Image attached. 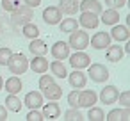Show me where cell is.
I'll list each match as a JSON object with an SVG mask.
<instances>
[{"label":"cell","instance_id":"277c9868","mask_svg":"<svg viewBox=\"0 0 130 121\" xmlns=\"http://www.w3.org/2000/svg\"><path fill=\"white\" fill-rule=\"evenodd\" d=\"M89 68V78L93 80V82H96V84H103V82H107L109 80V70L103 66V64H98V62H94V64H89L87 66Z\"/></svg>","mask_w":130,"mask_h":121},{"label":"cell","instance_id":"8992f818","mask_svg":"<svg viewBox=\"0 0 130 121\" xmlns=\"http://www.w3.org/2000/svg\"><path fill=\"white\" fill-rule=\"evenodd\" d=\"M118 96H119V89L116 85H105L100 93V101L103 105H112L118 101Z\"/></svg>","mask_w":130,"mask_h":121},{"label":"cell","instance_id":"7c38bea8","mask_svg":"<svg viewBox=\"0 0 130 121\" xmlns=\"http://www.w3.org/2000/svg\"><path fill=\"white\" fill-rule=\"evenodd\" d=\"M52 55H54V59H59V61L68 59V55H70V45L66 41H55L54 46H52Z\"/></svg>","mask_w":130,"mask_h":121},{"label":"cell","instance_id":"603a6c76","mask_svg":"<svg viewBox=\"0 0 130 121\" xmlns=\"http://www.w3.org/2000/svg\"><path fill=\"white\" fill-rule=\"evenodd\" d=\"M4 87H6V91H7L9 94H18V93L22 91L23 84H22V80H20L18 77H9V78L4 82Z\"/></svg>","mask_w":130,"mask_h":121},{"label":"cell","instance_id":"8d00e7d4","mask_svg":"<svg viewBox=\"0 0 130 121\" xmlns=\"http://www.w3.org/2000/svg\"><path fill=\"white\" fill-rule=\"evenodd\" d=\"M118 101L121 103V107H128V91H123V93H119V96H118Z\"/></svg>","mask_w":130,"mask_h":121},{"label":"cell","instance_id":"52a82bcc","mask_svg":"<svg viewBox=\"0 0 130 121\" xmlns=\"http://www.w3.org/2000/svg\"><path fill=\"white\" fill-rule=\"evenodd\" d=\"M98 101V94L91 89H84V91H78V109H89L93 107L94 103Z\"/></svg>","mask_w":130,"mask_h":121},{"label":"cell","instance_id":"4fadbf2b","mask_svg":"<svg viewBox=\"0 0 130 121\" xmlns=\"http://www.w3.org/2000/svg\"><path fill=\"white\" fill-rule=\"evenodd\" d=\"M128 38H130V32H128V27L126 25H119V23L112 25L110 39H114L116 43H119V41H128Z\"/></svg>","mask_w":130,"mask_h":121},{"label":"cell","instance_id":"4dcf8cb0","mask_svg":"<svg viewBox=\"0 0 130 121\" xmlns=\"http://www.w3.org/2000/svg\"><path fill=\"white\" fill-rule=\"evenodd\" d=\"M25 119H27V121H43L45 117H43V112H41L39 109H30Z\"/></svg>","mask_w":130,"mask_h":121},{"label":"cell","instance_id":"d590c367","mask_svg":"<svg viewBox=\"0 0 130 121\" xmlns=\"http://www.w3.org/2000/svg\"><path fill=\"white\" fill-rule=\"evenodd\" d=\"M54 82V77L52 75H43L41 73V78H39V89H45L46 85H50Z\"/></svg>","mask_w":130,"mask_h":121},{"label":"cell","instance_id":"f35d334b","mask_svg":"<svg viewBox=\"0 0 130 121\" xmlns=\"http://www.w3.org/2000/svg\"><path fill=\"white\" fill-rule=\"evenodd\" d=\"M7 119V109L0 105V121H6Z\"/></svg>","mask_w":130,"mask_h":121},{"label":"cell","instance_id":"ac0fdd59","mask_svg":"<svg viewBox=\"0 0 130 121\" xmlns=\"http://www.w3.org/2000/svg\"><path fill=\"white\" fill-rule=\"evenodd\" d=\"M59 9L68 16H73L78 13V0H59Z\"/></svg>","mask_w":130,"mask_h":121},{"label":"cell","instance_id":"3957f363","mask_svg":"<svg viewBox=\"0 0 130 121\" xmlns=\"http://www.w3.org/2000/svg\"><path fill=\"white\" fill-rule=\"evenodd\" d=\"M11 22H13V25H23V23H27V22H32V7H29V6H18L13 13H11Z\"/></svg>","mask_w":130,"mask_h":121},{"label":"cell","instance_id":"d6986e66","mask_svg":"<svg viewBox=\"0 0 130 121\" xmlns=\"http://www.w3.org/2000/svg\"><path fill=\"white\" fill-rule=\"evenodd\" d=\"M119 13L118 9H107V11H102V16H100V22H103V25H116L119 23Z\"/></svg>","mask_w":130,"mask_h":121},{"label":"cell","instance_id":"8fae6325","mask_svg":"<svg viewBox=\"0 0 130 121\" xmlns=\"http://www.w3.org/2000/svg\"><path fill=\"white\" fill-rule=\"evenodd\" d=\"M78 23L84 27V29H96L100 25V16L96 13H89V11H82L80 14V20Z\"/></svg>","mask_w":130,"mask_h":121},{"label":"cell","instance_id":"e575fe53","mask_svg":"<svg viewBox=\"0 0 130 121\" xmlns=\"http://www.w3.org/2000/svg\"><path fill=\"white\" fill-rule=\"evenodd\" d=\"M68 103H70V107H77L78 109V89H73L68 94Z\"/></svg>","mask_w":130,"mask_h":121},{"label":"cell","instance_id":"836d02e7","mask_svg":"<svg viewBox=\"0 0 130 121\" xmlns=\"http://www.w3.org/2000/svg\"><path fill=\"white\" fill-rule=\"evenodd\" d=\"M105 6L109 9H121L123 6H126V0H105Z\"/></svg>","mask_w":130,"mask_h":121},{"label":"cell","instance_id":"44dd1931","mask_svg":"<svg viewBox=\"0 0 130 121\" xmlns=\"http://www.w3.org/2000/svg\"><path fill=\"white\" fill-rule=\"evenodd\" d=\"M61 116V107L59 103H55L54 100H50V103H46L43 107V117L45 119H57Z\"/></svg>","mask_w":130,"mask_h":121},{"label":"cell","instance_id":"7402d4cb","mask_svg":"<svg viewBox=\"0 0 130 121\" xmlns=\"http://www.w3.org/2000/svg\"><path fill=\"white\" fill-rule=\"evenodd\" d=\"M78 11H89V13L100 14L102 13V4L98 0H82V2H78Z\"/></svg>","mask_w":130,"mask_h":121},{"label":"cell","instance_id":"2e32d148","mask_svg":"<svg viewBox=\"0 0 130 121\" xmlns=\"http://www.w3.org/2000/svg\"><path fill=\"white\" fill-rule=\"evenodd\" d=\"M29 66H30V70H32L34 73L41 75V73H46V70H48V61H46L45 55H34V59H32V62H30Z\"/></svg>","mask_w":130,"mask_h":121},{"label":"cell","instance_id":"4316f807","mask_svg":"<svg viewBox=\"0 0 130 121\" xmlns=\"http://www.w3.org/2000/svg\"><path fill=\"white\" fill-rule=\"evenodd\" d=\"M22 105H23V101L18 98V94H9L6 98V109L11 110V112H20Z\"/></svg>","mask_w":130,"mask_h":121},{"label":"cell","instance_id":"30bf717a","mask_svg":"<svg viewBox=\"0 0 130 121\" xmlns=\"http://www.w3.org/2000/svg\"><path fill=\"white\" fill-rule=\"evenodd\" d=\"M68 80H70V85L73 89H84L86 87V82H87V75L82 71V70H73V73L66 75Z\"/></svg>","mask_w":130,"mask_h":121},{"label":"cell","instance_id":"1f68e13d","mask_svg":"<svg viewBox=\"0 0 130 121\" xmlns=\"http://www.w3.org/2000/svg\"><path fill=\"white\" fill-rule=\"evenodd\" d=\"M20 6V0H2V9L7 13H13Z\"/></svg>","mask_w":130,"mask_h":121},{"label":"cell","instance_id":"9a60e30c","mask_svg":"<svg viewBox=\"0 0 130 121\" xmlns=\"http://www.w3.org/2000/svg\"><path fill=\"white\" fill-rule=\"evenodd\" d=\"M23 103H25L29 109H39V107L43 105V94H41L39 91H30V93L25 94Z\"/></svg>","mask_w":130,"mask_h":121},{"label":"cell","instance_id":"5b68a950","mask_svg":"<svg viewBox=\"0 0 130 121\" xmlns=\"http://www.w3.org/2000/svg\"><path fill=\"white\" fill-rule=\"evenodd\" d=\"M70 64L73 66V70H84L91 64V57L84 52V50H75L73 55H68Z\"/></svg>","mask_w":130,"mask_h":121},{"label":"cell","instance_id":"ba28073f","mask_svg":"<svg viewBox=\"0 0 130 121\" xmlns=\"http://www.w3.org/2000/svg\"><path fill=\"white\" fill-rule=\"evenodd\" d=\"M61 16H62V13H61L59 6H48L43 11V22L46 25H57L61 22Z\"/></svg>","mask_w":130,"mask_h":121},{"label":"cell","instance_id":"7a4b0ae2","mask_svg":"<svg viewBox=\"0 0 130 121\" xmlns=\"http://www.w3.org/2000/svg\"><path fill=\"white\" fill-rule=\"evenodd\" d=\"M68 45H70V48H73V50H86V48L89 46V34L77 29V30L70 32Z\"/></svg>","mask_w":130,"mask_h":121},{"label":"cell","instance_id":"d6a6232c","mask_svg":"<svg viewBox=\"0 0 130 121\" xmlns=\"http://www.w3.org/2000/svg\"><path fill=\"white\" fill-rule=\"evenodd\" d=\"M11 54H13V52H11V48H7V46H2V48H0V66H6V64H7Z\"/></svg>","mask_w":130,"mask_h":121},{"label":"cell","instance_id":"f546056e","mask_svg":"<svg viewBox=\"0 0 130 121\" xmlns=\"http://www.w3.org/2000/svg\"><path fill=\"white\" fill-rule=\"evenodd\" d=\"M86 119H89V121H103L105 119V114H103L102 109H98V107L93 105V107H89V112H87Z\"/></svg>","mask_w":130,"mask_h":121},{"label":"cell","instance_id":"6da1fadb","mask_svg":"<svg viewBox=\"0 0 130 121\" xmlns=\"http://www.w3.org/2000/svg\"><path fill=\"white\" fill-rule=\"evenodd\" d=\"M6 66L9 68V71L13 75H23L29 70V61H27V57L23 54H11V57H9Z\"/></svg>","mask_w":130,"mask_h":121},{"label":"cell","instance_id":"ffe728a7","mask_svg":"<svg viewBox=\"0 0 130 121\" xmlns=\"http://www.w3.org/2000/svg\"><path fill=\"white\" fill-rule=\"evenodd\" d=\"M125 55V48L119 45H109L107 46V61L110 62H119Z\"/></svg>","mask_w":130,"mask_h":121},{"label":"cell","instance_id":"5bb4252c","mask_svg":"<svg viewBox=\"0 0 130 121\" xmlns=\"http://www.w3.org/2000/svg\"><path fill=\"white\" fill-rule=\"evenodd\" d=\"M41 94H43L46 100H54V101H57V100L62 96V87L57 85L55 82H52L50 85H46L45 89H41Z\"/></svg>","mask_w":130,"mask_h":121},{"label":"cell","instance_id":"484cf974","mask_svg":"<svg viewBox=\"0 0 130 121\" xmlns=\"http://www.w3.org/2000/svg\"><path fill=\"white\" fill-rule=\"evenodd\" d=\"M48 68L52 70L54 77H57V78H66V75H68L66 66H64V64H62V61H59V59H55L52 64H48Z\"/></svg>","mask_w":130,"mask_h":121},{"label":"cell","instance_id":"74e56055","mask_svg":"<svg viewBox=\"0 0 130 121\" xmlns=\"http://www.w3.org/2000/svg\"><path fill=\"white\" fill-rule=\"evenodd\" d=\"M23 2H25V6H29V7H38L39 4H41V0H23Z\"/></svg>","mask_w":130,"mask_h":121},{"label":"cell","instance_id":"9c48e42d","mask_svg":"<svg viewBox=\"0 0 130 121\" xmlns=\"http://www.w3.org/2000/svg\"><path fill=\"white\" fill-rule=\"evenodd\" d=\"M89 45L94 48V50H103L110 45V34L109 32H96L91 39H89Z\"/></svg>","mask_w":130,"mask_h":121},{"label":"cell","instance_id":"d4e9b609","mask_svg":"<svg viewBox=\"0 0 130 121\" xmlns=\"http://www.w3.org/2000/svg\"><path fill=\"white\" fill-rule=\"evenodd\" d=\"M22 32H23V36H25L27 39H36V38H39V27H38L36 23H32V22L23 23V25H22Z\"/></svg>","mask_w":130,"mask_h":121},{"label":"cell","instance_id":"ab89813d","mask_svg":"<svg viewBox=\"0 0 130 121\" xmlns=\"http://www.w3.org/2000/svg\"><path fill=\"white\" fill-rule=\"evenodd\" d=\"M4 87V78H2V75H0V89Z\"/></svg>","mask_w":130,"mask_h":121},{"label":"cell","instance_id":"83f0119b","mask_svg":"<svg viewBox=\"0 0 130 121\" xmlns=\"http://www.w3.org/2000/svg\"><path fill=\"white\" fill-rule=\"evenodd\" d=\"M59 23H61V32H64V34H70V32H73V30L78 29V22L75 18H64Z\"/></svg>","mask_w":130,"mask_h":121},{"label":"cell","instance_id":"f1b7e54d","mask_svg":"<svg viewBox=\"0 0 130 121\" xmlns=\"http://www.w3.org/2000/svg\"><path fill=\"white\" fill-rule=\"evenodd\" d=\"M64 119L66 121H84V114L77 109V107H70L66 112H64Z\"/></svg>","mask_w":130,"mask_h":121},{"label":"cell","instance_id":"e0dca14e","mask_svg":"<svg viewBox=\"0 0 130 121\" xmlns=\"http://www.w3.org/2000/svg\"><path fill=\"white\" fill-rule=\"evenodd\" d=\"M105 119H107V121H128V119H130L128 107H123V109H114V110H110L109 114H105Z\"/></svg>","mask_w":130,"mask_h":121},{"label":"cell","instance_id":"cb8c5ba5","mask_svg":"<svg viewBox=\"0 0 130 121\" xmlns=\"http://www.w3.org/2000/svg\"><path fill=\"white\" fill-rule=\"evenodd\" d=\"M29 50H30V54L32 55H46V43L45 41H41L39 38H36V39H30V45H29Z\"/></svg>","mask_w":130,"mask_h":121}]
</instances>
